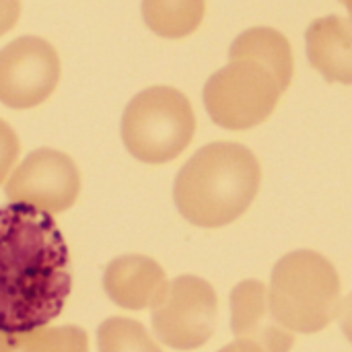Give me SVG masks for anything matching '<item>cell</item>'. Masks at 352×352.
Returning <instances> with one entry per match:
<instances>
[{"mask_svg":"<svg viewBox=\"0 0 352 352\" xmlns=\"http://www.w3.org/2000/svg\"><path fill=\"white\" fill-rule=\"evenodd\" d=\"M344 6H346V10H349V14H351V23H352V0H340Z\"/></svg>","mask_w":352,"mask_h":352,"instance_id":"obj_20","label":"cell"},{"mask_svg":"<svg viewBox=\"0 0 352 352\" xmlns=\"http://www.w3.org/2000/svg\"><path fill=\"white\" fill-rule=\"evenodd\" d=\"M10 352H89V340L76 326L39 328L29 334H12Z\"/></svg>","mask_w":352,"mask_h":352,"instance_id":"obj_14","label":"cell"},{"mask_svg":"<svg viewBox=\"0 0 352 352\" xmlns=\"http://www.w3.org/2000/svg\"><path fill=\"white\" fill-rule=\"evenodd\" d=\"M10 202L35 206L47 214L68 210L80 192L74 161L56 148H35L10 173L4 186Z\"/></svg>","mask_w":352,"mask_h":352,"instance_id":"obj_8","label":"cell"},{"mask_svg":"<svg viewBox=\"0 0 352 352\" xmlns=\"http://www.w3.org/2000/svg\"><path fill=\"white\" fill-rule=\"evenodd\" d=\"M283 93L280 80L268 66L252 58H237L206 80L202 97L217 126L250 130L272 116Z\"/></svg>","mask_w":352,"mask_h":352,"instance_id":"obj_5","label":"cell"},{"mask_svg":"<svg viewBox=\"0 0 352 352\" xmlns=\"http://www.w3.org/2000/svg\"><path fill=\"white\" fill-rule=\"evenodd\" d=\"M307 58L328 80L352 85V23L328 14L316 19L305 33Z\"/></svg>","mask_w":352,"mask_h":352,"instance_id":"obj_11","label":"cell"},{"mask_svg":"<svg viewBox=\"0 0 352 352\" xmlns=\"http://www.w3.org/2000/svg\"><path fill=\"white\" fill-rule=\"evenodd\" d=\"M70 289V254L52 214L21 202L0 206V334L45 328Z\"/></svg>","mask_w":352,"mask_h":352,"instance_id":"obj_1","label":"cell"},{"mask_svg":"<svg viewBox=\"0 0 352 352\" xmlns=\"http://www.w3.org/2000/svg\"><path fill=\"white\" fill-rule=\"evenodd\" d=\"M268 303L287 330L322 332L340 314V278L334 264L311 250L283 256L272 268Z\"/></svg>","mask_w":352,"mask_h":352,"instance_id":"obj_3","label":"cell"},{"mask_svg":"<svg viewBox=\"0 0 352 352\" xmlns=\"http://www.w3.org/2000/svg\"><path fill=\"white\" fill-rule=\"evenodd\" d=\"M21 153V142L16 132L0 120V184L6 182L12 165L16 163V157Z\"/></svg>","mask_w":352,"mask_h":352,"instance_id":"obj_16","label":"cell"},{"mask_svg":"<svg viewBox=\"0 0 352 352\" xmlns=\"http://www.w3.org/2000/svg\"><path fill=\"white\" fill-rule=\"evenodd\" d=\"M219 352H264L258 344L248 342V340H235L231 344H227L225 349H221Z\"/></svg>","mask_w":352,"mask_h":352,"instance_id":"obj_19","label":"cell"},{"mask_svg":"<svg viewBox=\"0 0 352 352\" xmlns=\"http://www.w3.org/2000/svg\"><path fill=\"white\" fill-rule=\"evenodd\" d=\"M21 14V0H0V35L8 33Z\"/></svg>","mask_w":352,"mask_h":352,"instance_id":"obj_17","label":"cell"},{"mask_svg":"<svg viewBox=\"0 0 352 352\" xmlns=\"http://www.w3.org/2000/svg\"><path fill=\"white\" fill-rule=\"evenodd\" d=\"M204 0H142V19L159 37L182 39L194 33L204 19Z\"/></svg>","mask_w":352,"mask_h":352,"instance_id":"obj_13","label":"cell"},{"mask_svg":"<svg viewBox=\"0 0 352 352\" xmlns=\"http://www.w3.org/2000/svg\"><path fill=\"white\" fill-rule=\"evenodd\" d=\"M252 58L268 66L283 89L287 91L293 80V50L289 39L270 27H254L235 37L229 47V60Z\"/></svg>","mask_w":352,"mask_h":352,"instance_id":"obj_12","label":"cell"},{"mask_svg":"<svg viewBox=\"0 0 352 352\" xmlns=\"http://www.w3.org/2000/svg\"><path fill=\"white\" fill-rule=\"evenodd\" d=\"M231 330L237 340L254 342L264 352H289L295 344L293 332L272 316L260 280H243L231 291Z\"/></svg>","mask_w":352,"mask_h":352,"instance_id":"obj_9","label":"cell"},{"mask_svg":"<svg viewBox=\"0 0 352 352\" xmlns=\"http://www.w3.org/2000/svg\"><path fill=\"white\" fill-rule=\"evenodd\" d=\"M165 270L146 256L130 254L111 260L103 274L107 297L124 309L155 307L167 289Z\"/></svg>","mask_w":352,"mask_h":352,"instance_id":"obj_10","label":"cell"},{"mask_svg":"<svg viewBox=\"0 0 352 352\" xmlns=\"http://www.w3.org/2000/svg\"><path fill=\"white\" fill-rule=\"evenodd\" d=\"M196 132L190 99L173 87H148L132 97L122 116V140L128 153L148 165L179 157Z\"/></svg>","mask_w":352,"mask_h":352,"instance_id":"obj_4","label":"cell"},{"mask_svg":"<svg viewBox=\"0 0 352 352\" xmlns=\"http://www.w3.org/2000/svg\"><path fill=\"white\" fill-rule=\"evenodd\" d=\"M340 324H342V332L349 338L352 344V293L344 299V303L340 305Z\"/></svg>","mask_w":352,"mask_h":352,"instance_id":"obj_18","label":"cell"},{"mask_svg":"<svg viewBox=\"0 0 352 352\" xmlns=\"http://www.w3.org/2000/svg\"><path fill=\"white\" fill-rule=\"evenodd\" d=\"M60 80V58L54 45L35 35L12 39L0 50V103L31 109L43 103Z\"/></svg>","mask_w":352,"mask_h":352,"instance_id":"obj_7","label":"cell"},{"mask_svg":"<svg viewBox=\"0 0 352 352\" xmlns=\"http://www.w3.org/2000/svg\"><path fill=\"white\" fill-rule=\"evenodd\" d=\"M262 169L256 155L237 142H212L186 161L173 184L179 214L202 229L237 221L260 190Z\"/></svg>","mask_w":352,"mask_h":352,"instance_id":"obj_2","label":"cell"},{"mask_svg":"<svg viewBox=\"0 0 352 352\" xmlns=\"http://www.w3.org/2000/svg\"><path fill=\"white\" fill-rule=\"evenodd\" d=\"M99 352H161L144 326L130 318H109L97 330Z\"/></svg>","mask_w":352,"mask_h":352,"instance_id":"obj_15","label":"cell"},{"mask_svg":"<svg viewBox=\"0 0 352 352\" xmlns=\"http://www.w3.org/2000/svg\"><path fill=\"white\" fill-rule=\"evenodd\" d=\"M217 293L200 276L184 274L171 280L153 307L157 338L175 351L204 346L217 326Z\"/></svg>","mask_w":352,"mask_h":352,"instance_id":"obj_6","label":"cell"}]
</instances>
